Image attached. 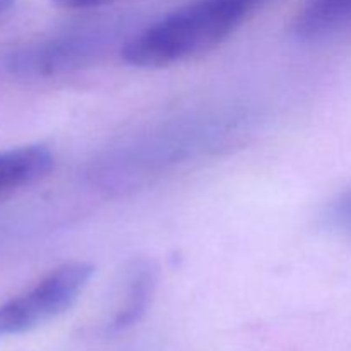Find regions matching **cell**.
I'll return each mask as SVG.
<instances>
[{
    "label": "cell",
    "instance_id": "1",
    "mask_svg": "<svg viewBox=\"0 0 351 351\" xmlns=\"http://www.w3.org/2000/svg\"><path fill=\"white\" fill-rule=\"evenodd\" d=\"M267 0H197L151 24L123 45L136 67H165L218 47Z\"/></svg>",
    "mask_w": 351,
    "mask_h": 351
},
{
    "label": "cell",
    "instance_id": "2",
    "mask_svg": "<svg viewBox=\"0 0 351 351\" xmlns=\"http://www.w3.org/2000/svg\"><path fill=\"white\" fill-rule=\"evenodd\" d=\"M93 271L84 263L64 264L0 305V338L33 331L69 311L89 283Z\"/></svg>",
    "mask_w": 351,
    "mask_h": 351
},
{
    "label": "cell",
    "instance_id": "3",
    "mask_svg": "<svg viewBox=\"0 0 351 351\" xmlns=\"http://www.w3.org/2000/svg\"><path fill=\"white\" fill-rule=\"evenodd\" d=\"M113 34L103 27H84L48 38L17 50L9 67L21 75H57L98 60L112 48Z\"/></svg>",
    "mask_w": 351,
    "mask_h": 351
},
{
    "label": "cell",
    "instance_id": "4",
    "mask_svg": "<svg viewBox=\"0 0 351 351\" xmlns=\"http://www.w3.org/2000/svg\"><path fill=\"white\" fill-rule=\"evenodd\" d=\"M53 168V154L45 146L0 151V197L36 184Z\"/></svg>",
    "mask_w": 351,
    "mask_h": 351
},
{
    "label": "cell",
    "instance_id": "5",
    "mask_svg": "<svg viewBox=\"0 0 351 351\" xmlns=\"http://www.w3.org/2000/svg\"><path fill=\"white\" fill-rule=\"evenodd\" d=\"M351 26V0H308L295 19V34L317 40Z\"/></svg>",
    "mask_w": 351,
    "mask_h": 351
},
{
    "label": "cell",
    "instance_id": "6",
    "mask_svg": "<svg viewBox=\"0 0 351 351\" xmlns=\"http://www.w3.org/2000/svg\"><path fill=\"white\" fill-rule=\"evenodd\" d=\"M329 223L336 230L351 235V191L345 192L329 209Z\"/></svg>",
    "mask_w": 351,
    "mask_h": 351
},
{
    "label": "cell",
    "instance_id": "7",
    "mask_svg": "<svg viewBox=\"0 0 351 351\" xmlns=\"http://www.w3.org/2000/svg\"><path fill=\"white\" fill-rule=\"evenodd\" d=\"M53 2L64 9H93V7L105 5L113 0H53Z\"/></svg>",
    "mask_w": 351,
    "mask_h": 351
},
{
    "label": "cell",
    "instance_id": "8",
    "mask_svg": "<svg viewBox=\"0 0 351 351\" xmlns=\"http://www.w3.org/2000/svg\"><path fill=\"white\" fill-rule=\"evenodd\" d=\"M10 5H12V0H0V14L5 12Z\"/></svg>",
    "mask_w": 351,
    "mask_h": 351
}]
</instances>
